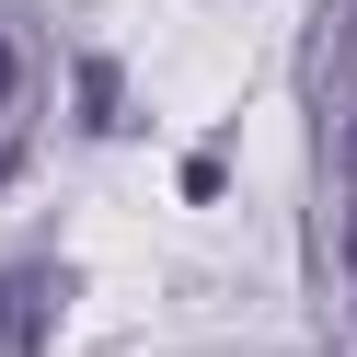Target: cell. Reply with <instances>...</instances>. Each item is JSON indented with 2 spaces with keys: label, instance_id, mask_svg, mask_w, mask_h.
<instances>
[{
  "label": "cell",
  "instance_id": "obj_3",
  "mask_svg": "<svg viewBox=\"0 0 357 357\" xmlns=\"http://www.w3.org/2000/svg\"><path fill=\"white\" fill-rule=\"evenodd\" d=\"M346 58H357V0H346Z\"/></svg>",
  "mask_w": 357,
  "mask_h": 357
},
{
  "label": "cell",
  "instance_id": "obj_1",
  "mask_svg": "<svg viewBox=\"0 0 357 357\" xmlns=\"http://www.w3.org/2000/svg\"><path fill=\"white\" fill-rule=\"evenodd\" d=\"M58 311V277H0V346H35Z\"/></svg>",
  "mask_w": 357,
  "mask_h": 357
},
{
  "label": "cell",
  "instance_id": "obj_4",
  "mask_svg": "<svg viewBox=\"0 0 357 357\" xmlns=\"http://www.w3.org/2000/svg\"><path fill=\"white\" fill-rule=\"evenodd\" d=\"M346 173H357V116H346Z\"/></svg>",
  "mask_w": 357,
  "mask_h": 357
},
{
  "label": "cell",
  "instance_id": "obj_2",
  "mask_svg": "<svg viewBox=\"0 0 357 357\" xmlns=\"http://www.w3.org/2000/svg\"><path fill=\"white\" fill-rule=\"evenodd\" d=\"M12 104H24V47L0 35V116H12Z\"/></svg>",
  "mask_w": 357,
  "mask_h": 357
}]
</instances>
